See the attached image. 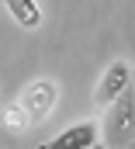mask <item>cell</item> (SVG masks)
Wrapping results in <instances>:
<instances>
[{
    "instance_id": "obj_1",
    "label": "cell",
    "mask_w": 135,
    "mask_h": 149,
    "mask_svg": "<svg viewBox=\"0 0 135 149\" xmlns=\"http://www.w3.org/2000/svg\"><path fill=\"white\" fill-rule=\"evenodd\" d=\"M97 149H135V83L107 104Z\"/></svg>"
},
{
    "instance_id": "obj_5",
    "label": "cell",
    "mask_w": 135,
    "mask_h": 149,
    "mask_svg": "<svg viewBox=\"0 0 135 149\" xmlns=\"http://www.w3.org/2000/svg\"><path fill=\"white\" fill-rule=\"evenodd\" d=\"M3 7L10 10V17L21 24V28H38L42 24V10L35 0H3Z\"/></svg>"
},
{
    "instance_id": "obj_6",
    "label": "cell",
    "mask_w": 135,
    "mask_h": 149,
    "mask_svg": "<svg viewBox=\"0 0 135 149\" xmlns=\"http://www.w3.org/2000/svg\"><path fill=\"white\" fill-rule=\"evenodd\" d=\"M31 125H35V121L28 118V111H24L21 104H10V108L3 111V128H7V132H14V135H24Z\"/></svg>"
},
{
    "instance_id": "obj_4",
    "label": "cell",
    "mask_w": 135,
    "mask_h": 149,
    "mask_svg": "<svg viewBox=\"0 0 135 149\" xmlns=\"http://www.w3.org/2000/svg\"><path fill=\"white\" fill-rule=\"evenodd\" d=\"M97 125L94 121H76V125H69L63 135H56L52 142H42L38 149H94L97 146Z\"/></svg>"
},
{
    "instance_id": "obj_2",
    "label": "cell",
    "mask_w": 135,
    "mask_h": 149,
    "mask_svg": "<svg viewBox=\"0 0 135 149\" xmlns=\"http://www.w3.org/2000/svg\"><path fill=\"white\" fill-rule=\"evenodd\" d=\"M56 97H59V90H56L52 80H35V83L24 87V94L17 97V104H21V108L28 111V118L38 125V121H45L49 111L56 108Z\"/></svg>"
},
{
    "instance_id": "obj_3",
    "label": "cell",
    "mask_w": 135,
    "mask_h": 149,
    "mask_svg": "<svg viewBox=\"0 0 135 149\" xmlns=\"http://www.w3.org/2000/svg\"><path fill=\"white\" fill-rule=\"evenodd\" d=\"M132 83H135V70H132V63L118 59V63H111V66H107V73L101 76L94 101H97L101 108H107V104H111V101H118V97H121V94H125Z\"/></svg>"
}]
</instances>
